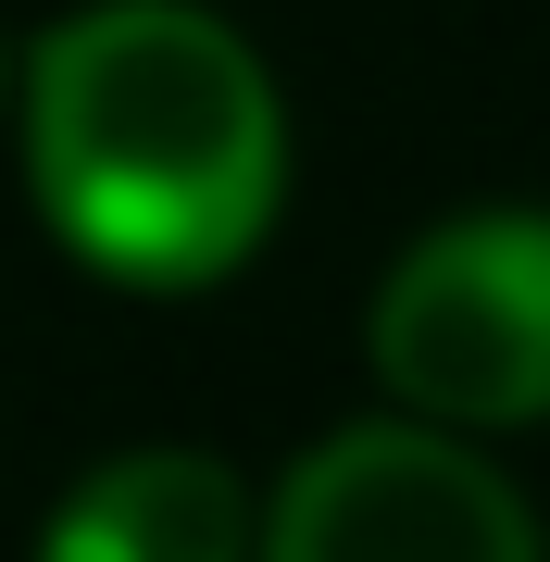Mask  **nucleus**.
Returning a JSON list of instances; mask_svg holds the SVG:
<instances>
[{"instance_id": "7ed1b4c3", "label": "nucleus", "mask_w": 550, "mask_h": 562, "mask_svg": "<svg viewBox=\"0 0 550 562\" xmlns=\"http://www.w3.org/2000/svg\"><path fill=\"white\" fill-rule=\"evenodd\" d=\"M276 562H538V513L438 425H350L276 487Z\"/></svg>"}, {"instance_id": "20e7f679", "label": "nucleus", "mask_w": 550, "mask_h": 562, "mask_svg": "<svg viewBox=\"0 0 550 562\" xmlns=\"http://www.w3.org/2000/svg\"><path fill=\"white\" fill-rule=\"evenodd\" d=\"M50 550L63 562H238L250 550V501L201 450H125L50 513Z\"/></svg>"}, {"instance_id": "f03ea898", "label": "nucleus", "mask_w": 550, "mask_h": 562, "mask_svg": "<svg viewBox=\"0 0 550 562\" xmlns=\"http://www.w3.org/2000/svg\"><path fill=\"white\" fill-rule=\"evenodd\" d=\"M375 375L438 425L550 413V213H463L375 288Z\"/></svg>"}, {"instance_id": "f257e3e1", "label": "nucleus", "mask_w": 550, "mask_h": 562, "mask_svg": "<svg viewBox=\"0 0 550 562\" xmlns=\"http://www.w3.org/2000/svg\"><path fill=\"white\" fill-rule=\"evenodd\" d=\"M25 176L63 250L125 288H213L288 201V113L238 25L188 0H101L25 76Z\"/></svg>"}]
</instances>
